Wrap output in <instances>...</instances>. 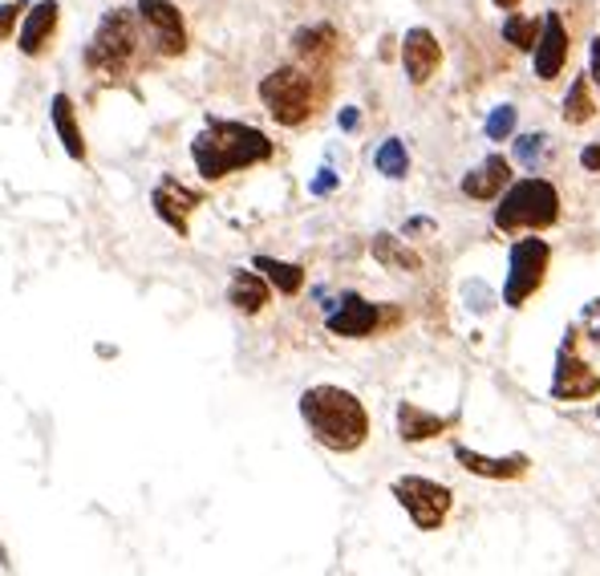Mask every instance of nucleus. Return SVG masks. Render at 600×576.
I'll use <instances>...</instances> for the list:
<instances>
[{
    "instance_id": "1",
    "label": "nucleus",
    "mask_w": 600,
    "mask_h": 576,
    "mask_svg": "<svg viewBox=\"0 0 600 576\" xmlns=\"http://www.w3.org/2000/svg\"><path fill=\"white\" fill-rule=\"evenodd\" d=\"M272 138L248 122H228V119H207L204 131L195 134L191 143V159H195V171L207 179V183H220L232 171H248L256 163H268L272 159Z\"/></svg>"
},
{
    "instance_id": "2",
    "label": "nucleus",
    "mask_w": 600,
    "mask_h": 576,
    "mask_svg": "<svg viewBox=\"0 0 600 576\" xmlns=\"http://www.w3.org/2000/svg\"><path fill=\"white\" fill-rule=\"evenodd\" d=\"M301 418H305L308 434L325 451H338V455H350L369 439L366 406L353 390H341V385H308L301 394Z\"/></svg>"
},
{
    "instance_id": "3",
    "label": "nucleus",
    "mask_w": 600,
    "mask_h": 576,
    "mask_svg": "<svg viewBox=\"0 0 600 576\" xmlns=\"http://www.w3.org/2000/svg\"><path fill=\"white\" fill-rule=\"evenodd\" d=\"M138 53V9H110L86 45V65L98 74L122 77Z\"/></svg>"
},
{
    "instance_id": "4",
    "label": "nucleus",
    "mask_w": 600,
    "mask_h": 576,
    "mask_svg": "<svg viewBox=\"0 0 600 576\" xmlns=\"http://www.w3.org/2000/svg\"><path fill=\"white\" fill-rule=\"evenodd\" d=\"M556 220H560V195L548 179H519L495 207L499 232H519V228L540 232V228H552Z\"/></svg>"
},
{
    "instance_id": "5",
    "label": "nucleus",
    "mask_w": 600,
    "mask_h": 576,
    "mask_svg": "<svg viewBox=\"0 0 600 576\" xmlns=\"http://www.w3.org/2000/svg\"><path fill=\"white\" fill-rule=\"evenodd\" d=\"M260 102L280 126H301L313 114V77L296 65H280L268 77H260Z\"/></svg>"
},
{
    "instance_id": "6",
    "label": "nucleus",
    "mask_w": 600,
    "mask_h": 576,
    "mask_svg": "<svg viewBox=\"0 0 600 576\" xmlns=\"http://www.w3.org/2000/svg\"><path fill=\"white\" fill-rule=\"evenodd\" d=\"M394 500L406 507V516L423 532H434V528H442V519L451 516L454 495L446 483H434V479H423V475H402V479H394Z\"/></svg>"
},
{
    "instance_id": "7",
    "label": "nucleus",
    "mask_w": 600,
    "mask_h": 576,
    "mask_svg": "<svg viewBox=\"0 0 600 576\" xmlns=\"http://www.w3.org/2000/svg\"><path fill=\"white\" fill-rule=\"evenodd\" d=\"M548 260H552V248L543 240H519L512 248V268H507V284H503V305L507 309H519L527 296H536V289L548 277Z\"/></svg>"
},
{
    "instance_id": "8",
    "label": "nucleus",
    "mask_w": 600,
    "mask_h": 576,
    "mask_svg": "<svg viewBox=\"0 0 600 576\" xmlns=\"http://www.w3.org/2000/svg\"><path fill=\"white\" fill-rule=\"evenodd\" d=\"M134 9H138V21L150 29L155 49L162 58H183L187 53V25H183L175 0H138Z\"/></svg>"
},
{
    "instance_id": "9",
    "label": "nucleus",
    "mask_w": 600,
    "mask_h": 576,
    "mask_svg": "<svg viewBox=\"0 0 600 576\" xmlns=\"http://www.w3.org/2000/svg\"><path fill=\"white\" fill-rule=\"evenodd\" d=\"M600 394V373H592L576 357V350H572V333L568 341L560 345L556 354V373H552V399L560 402H580V399H597Z\"/></svg>"
},
{
    "instance_id": "10",
    "label": "nucleus",
    "mask_w": 600,
    "mask_h": 576,
    "mask_svg": "<svg viewBox=\"0 0 600 576\" xmlns=\"http://www.w3.org/2000/svg\"><path fill=\"white\" fill-rule=\"evenodd\" d=\"M325 326H329V333H338V338H369V333L381 326V309L374 301H366V296L345 293L338 301V309L325 317Z\"/></svg>"
},
{
    "instance_id": "11",
    "label": "nucleus",
    "mask_w": 600,
    "mask_h": 576,
    "mask_svg": "<svg viewBox=\"0 0 600 576\" xmlns=\"http://www.w3.org/2000/svg\"><path fill=\"white\" fill-rule=\"evenodd\" d=\"M61 25V4L58 0H37L33 9H25L21 16V33H16V45H21V53L25 58H41L49 41H53V33Z\"/></svg>"
},
{
    "instance_id": "12",
    "label": "nucleus",
    "mask_w": 600,
    "mask_h": 576,
    "mask_svg": "<svg viewBox=\"0 0 600 576\" xmlns=\"http://www.w3.org/2000/svg\"><path fill=\"white\" fill-rule=\"evenodd\" d=\"M150 204H155V216H159L171 232L187 236V220L191 211L199 207V195L191 192V187H183L175 175H162V183L155 187V195H150Z\"/></svg>"
},
{
    "instance_id": "13",
    "label": "nucleus",
    "mask_w": 600,
    "mask_h": 576,
    "mask_svg": "<svg viewBox=\"0 0 600 576\" xmlns=\"http://www.w3.org/2000/svg\"><path fill=\"white\" fill-rule=\"evenodd\" d=\"M439 61H442L439 37L430 29H411L402 37V65H406V77H411L414 86H426L430 77L439 74Z\"/></svg>"
},
{
    "instance_id": "14",
    "label": "nucleus",
    "mask_w": 600,
    "mask_h": 576,
    "mask_svg": "<svg viewBox=\"0 0 600 576\" xmlns=\"http://www.w3.org/2000/svg\"><path fill=\"white\" fill-rule=\"evenodd\" d=\"M564 61H568V29H564L560 13H548L540 25V41H536V77L540 82L560 77Z\"/></svg>"
},
{
    "instance_id": "15",
    "label": "nucleus",
    "mask_w": 600,
    "mask_h": 576,
    "mask_svg": "<svg viewBox=\"0 0 600 576\" xmlns=\"http://www.w3.org/2000/svg\"><path fill=\"white\" fill-rule=\"evenodd\" d=\"M454 458L458 467L470 475H483V479H499V483H512V479H524L531 458L527 455H503V458H491V455H479L470 446H454Z\"/></svg>"
},
{
    "instance_id": "16",
    "label": "nucleus",
    "mask_w": 600,
    "mask_h": 576,
    "mask_svg": "<svg viewBox=\"0 0 600 576\" xmlns=\"http://www.w3.org/2000/svg\"><path fill=\"white\" fill-rule=\"evenodd\" d=\"M268 296H272L268 277L256 272V268H240L232 277V284H228V305H232L235 312H244V317H256V312L268 305Z\"/></svg>"
},
{
    "instance_id": "17",
    "label": "nucleus",
    "mask_w": 600,
    "mask_h": 576,
    "mask_svg": "<svg viewBox=\"0 0 600 576\" xmlns=\"http://www.w3.org/2000/svg\"><path fill=\"white\" fill-rule=\"evenodd\" d=\"M49 119H53V131H58L61 150H65L74 163H86V134H82V126H77V110L65 94H53V102H49Z\"/></svg>"
},
{
    "instance_id": "18",
    "label": "nucleus",
    "mask_w": 600,
    "mask_h": 576,
    "mask_svg": "<svg viewBox=\"0 0 600 576\" xmlns=\"http://www.w3.org/2000/svg\"><path fill=\"white\" fill-rule=\"evenodd\" d=\"M507 179H512V163L503 155H487L483 163L463 179V195H470V199H495V195H503Z\"/></svg>"
},
{
    "instance_id": "19",
    "label": "nucleus",
    "mask_w": 600,
    "mask_h": 576,
    "mask_svg": "<svg viewBox=\"0 0 600 576\" xmlns=\"http://www.w3.org/2000/svg\"><path fill=\"white\" fill-rule=\"evenodd\" d=\"M451 427L442 414L423 410L418 402H397V434L402 443H426V439H439L442 430Z\"/></svg>"
},
{
    "instance_id": "20",
    "label": "nucleus",
    "mask_w": 600,
    "mask_h": 576,
    "mask_svg": "<svg viewBox=\"0 0 600 576\" xmlns=\"http://www.w3.org/2000/svg\"><path fill=\"white\" fill-rule=\"evenodd\" d=\"M369 252H374V260H378L381 268H390V272H418V268H423V256L414 248H406V244L397 236H390V232H378L374 244H369Z\"/></svg>"
},
{
    "instance_id": "21",
    "label": "nucleus",
    "mask_w": 600,
    "mask_h": 576,
    "mask_svg": "<svg viewBox=\"0 0 600 576\" xmlns=\"http://www.w3.org/2000/svg\"><path fill=\"white\" fill-rule=\"evenodd\" d=\"M252 268H256V272H264V277H268V284H272L280 296H296L301 289H305V268H301V265L277 260V256H256V260H252Z\"/></svg>"
},
{
    "instance_id": "22",
    "label": "nucleus",
    "mask_w": 600,
    "mask_h": 576,
    "mask_svg": "<svg viewBox=\"0 0 600 576\" xmlns=\"http://www.w3.org/2000/svg\"><path fill=\"white\" fill-rule=\"evenodd\" d=\"M374 167H378L385 179H406L411 175V155H406V143L402 138H385L374 155Z\"/></svg>"
},
{
    "instance_id": "23",
    "label": "nucleus",
    "mask_w": 600,
    "mask_h": 576,
    "mask_svg": "<svg viewBox=\"0 0 600 576\" xmlns=\"http://www.w3.org/2000/svg\"><path fill=\"white\" fill-rule=\"evenodd\" d=\"M592 114H597V106H592V94H588V74H580L568 86V98H564V122L580 126V122H588Z\"/></svg>"
},
{
    "instance_id": "24",
    "label": "nucleus",
    "mask_w": 600,
    "mask_h": 576,
    "mask_svg": "<svg viewBox=\"0 0 600 576\" xmlns=\"http://www.w3.org/2000/svg\"><path fill=\"white\" fill-rule=\"evenodd\" d=\"M503 37H507L515 49H536V41H540V25H536L531 16H507V21H503Z\"/></svg>"
},
{
    "instance_id": "25",
    "label": "nucleus",
    "mask_w": 600,
    "mask_h": 576,
    "mask_svg": "<svg viewBox=\"0 0 600 576\" xmlns=\"http://www.w3.org/2000/svg\"><path fill=\"white\" fill-rule=\"evenodd\" d=\"M293 45H296V53H305V58H321L325 49L333 45V29H329V25H317V29H301L293 37Z\"/></svg>"
},
{
    "instance_id": "26",
    "label": "nucleus",
    "mask_w": 600,
    "mask_h": 576,
    "mask_svg": "<svg viewBox=\"0 0 600 576\" xmlns=\"http://www.w3.org/2000/svg\"><path fill=\"white\" fill-rule=\"evenodd\" d=\"M515 119H519L515 106H495L491 119H487V138H491V143H503V138L515 131Z\"/></svg>"
},
{
    "instance_id": "27",
    "label": "nucleus",
    "mask_w": 600,
    "mask_h": 576,
    "mask_svg": "<svg viewBox=\"0 0 600 576\" xmlns=\"http://www.w3.org/2000/svg\"><path fill=\"white\" fill-rule=\"evenodd\" d=\"M25 9H29L25 0H9V4H0V41L16 29V21L25 16Z\"/></svg>"
},
{
    "instance_id": "28",
    "label": "nucleus",
    "mask_w": 600,
    "mask_h": 576,
    "mask_svg": "<svg viewBox=\"0 0 600 576\" xmlns=\"http://www.w3.org/2000/svg\"><path fill=\"white\" fill-rule=\"evenodd\" d=\"M543 143H548L543 134H524V138H519V159H524V163L531 167V163H536V159H540Z\"/></svg>"
},
{
    "instance_id": "29",
    "label": "nucleus",
    "mask_w": 600,
    "mask_h": 576,
    "mask_svg": "<svg viewBox=\"0 0 600 576\" xmlns=\"http://www.w3.org/2000/svg\"><path fill=\"white\" fill-rule=\"evenodd\" d=\"M588 65H592V70H588V82H597L600 86V37L588 45Z\"/></svg>"
},
{
    "instance_id": "30",
    "label": "nucleus",
    "mask_w": 600,
    "mask_h": 576,
    "mask_svg": "<svg viewBox=\"0 0 600 576\" xmlns=\"http://www.w3.org/2000/svg\"><path fill=\"white\" fill-rule=\"evenodd\" d=\"M580 167H585V171H600V147H597V143L580 150Z\"/></svg>"
},
{
    "instance_id": "31",
    "label": "nucleus",
    "mask_w": 600,
    "mask_h": 576,
    "mask_svg": "<svg viewBox=\"0 0 600 576\" xmlns=\"http://www.w3.org/2000/svg\"><path fill=\"white\" fill-rule=\"evenodd\" d=\"M325 179H317V183H313V192L321 195V192H333V183H338V179H333V171H321Z\"/></svg>"
},
{
    "instance_id": "32",
    "label": "nucleus",
    "mask_w": 600,
    "mask_h": 576,
    "mask_svg": "<svg viewBox=\"0 0 600 576\" xmlns=\"http://www.w3.org/2000/svg\"><path fill=\"white\" fill-rule=\"evenodd\" d=\"M341 126H345V131H353V126H357V110H345V114H341Z\"/></svg>"
},
{
    "instance_id": "33",
    "label": "nucleus",
    "mask_w": 600,
    "mask_h": 576,
    "mask_svg": "<svg viewBox=\"0 0 600 576\" xmlns=\"http://www.w3.org/2000/svg\"><path fill=\"white\" fill-rule=\"evenodd\" d=\"M495 4H499V9H503V13H512V9H515V4H519V0H495Z\"/></svg>"
},
{
    "instance_id": "34",
    "label": "nucleus",
    "mask_w": 600,
    "mask_h": 576,
    "mask_svg": "<svg viewBox=\"0 0 600 576\" xmlns=\"http://www.w3.org/2000/svg\"><path fill=\"white\" fill-rule=\"evenodd\" d=\"M0 564H4V548H0Z\"/></svg>"
}]
</instances>
